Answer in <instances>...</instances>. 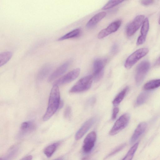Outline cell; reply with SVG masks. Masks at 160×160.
Returning <instances> with one entry per match:
<instances>
[{
  "mask_svg": "<svg viewBox=\"0 0 160 160\" xmlns=\"http://www.w3.org/2000/svg\"><path fill=\"white\" fill-rule=\"evenodd\" d=\"M32 156L31 155H28L23 158L20 160H32Z\"/></svg>",
  "mask_w": 160,
  "mask_h": 160,
  "instance_id": "cell-31",
  "label": "cell"
},
{
  "mask_svg": "<svg viewBox=\"0 0 160 160\" xmlns=\"http://www.w3.org/2000/svg\"><path fill=\"white\" fill-rule=\"evenodd\" d=\"M71 113V108L69 106L65 108L64 116L66 118H68L70 117Z\"/></svg>",
  "mask_w": 160,
  "mask_h": 160,
  "instance_id": "cell-27",
  "label": "cell"
},
{
  "mask_svg": "<svg viewBox=\"0 0 160 160\" xmlns=\"http://www.w3.org/2000/svg\"><path fill=\"white\" fill-rule=\"evenodd\" d=\"M61 101L59 87L53 85L50 92L48 108L42 118L44 121L50 119L62 106V103Z\"/></svg>",
  "mask_w": 160,
  "mask_h": 160,
  "instance_id": "cell-1",
  "label": "cell"
},
{
  "mask_svg": "<svg viewBox=\"0 0 160 160\" xmlns=\"http://www.w3.org/2000/svg\"><path fill=\"white\" fill-rule=\"evenodd\" d=\"M154 1L152 0H142L141 1V3L143 5L147 6L152 4Z\"/></svg>",
  "mask_w": 160,
  "mask_h": 160,
  "instance_id": "cell-29",
  "label": "cell"
},
{
  "mask_svg": "<svg viewBox=\"0 0 160 160\" xmlns=\"http://www.w3.org/2000/svg\"><path fill=\"white\" fill-rule=\"evenodd\" d=\"M95 121L94 118H91L86 121L76 132L75 139L78 140L81 138L90 129Z\"/></svg>",
  "mask_w": 160,
  "mask_h": 160,
  "instance_id": "cell-11",
  "label": "cell"
},
{
  "mask_svg": "<svg viewBox=\"0 0 160 160\" xmlns=\"http://www.w3.org/2000/svg\"><path fill=\"white\" fill-rule=\"evenodd\" d=\"M80 32L81 29L80 28L75 29L60 37L58 40L60 41L77 37L80 35Z\"/></svg>",
  "mask_w": 160,
  "mask_h": 160,
  "instance_id": "cell-20",
  "label": "cell"
},
{
  "mask_svg": "<svg viewBox=\"0 0 160 160\" xmlns=\"http://www.w3.org/2000/svg\"><path fill=\"white\" fill-rule=\"evenodd\" d=\"M119 111V108L118 107L114 108L112 111V118L113 120H115L117 116L118 113Z\"/></svg>",
  "mask_w": 160,
  "mask_h": 160,
  "instance_id": "cell-28",
  "label": "cell"
},
{
  "mask_svg": "<svg viewBox=\"0 0 160 160\" xmlns=\"http://www.w3.org/2000/svg\"><path fill=\"white\" fill-rule=\"evenodd\" d=\"M93 80L92 75H88L81 78L70 89V93H78L87 91L91 87Z\"/></svg>",
  "mask_w": 160,
  "mask_h": 160,
  "instance_id": "cell-2",
  "label": "cell"
},
{
  "mask_svg": "<svg viewBox=\"0 0 160 160\" xmlns=\"http://www.w3.org/2000/svg\"><path fill=\"white\" fill-rule=\"evenodd\" d=\"M54 160H63V159L62 158H58Z\"/></svg>",
  "mask_w": 160,
  "mask_h": 160,
  "instance_id": "cell-33",
  "label": "cell"
},
{
  "mask_svg": "<svg viewBox=\"0 0 160 160\" xmlns=\"http://www.w3.org/2000/svg\"><path fill=\"white\" fill-rule=\"evenodd\" d=\"M128 89L129 87L127 86L117 95L112 102L113 106H117L120 103L124 98Z\"/></svg>",
  "mask_w": 160,
  "mask_h": 160,
  "instance_id": "cell-18",
  "label": "cell"
},
{
  "mask_svg": "<svg viewBox=\"0 0 160 160\" xmlns=\"http://www.w3.org/2000/svg\"><path fill=\"white\" fill-rule=\"evenodd\" d=\"M155 65L156 66H160V56L158 58L157 60L155 63Z\"/></svg>",
  "mask_w": 160,
  "mask_h": 160,
  "instance_id": "cell-32",
  "label": "cell"
},
{
  "mask_svg": "<svg viewBox=\"0 0 160 160\" xmlns=\"http://www.w3.org/2000/svg\"><path fill=\"white\" fill-rule=\"evenodd\" d=\"M106 13L105 12H99L93 16L86 24V27L91 28L95 26L106 16Z\"/></svg>",
  "mask_w": 160,
  "mask_h": 160,
  "instance_id": "cell-16",
  "label": "cell"
},
{
  "mask_svg": "<svg viewBox=\"0 0 160 160\" xmlns=\"http://www.w3.org/2000/svg\"><path fill=\"white\" fill-rule=\"evenodd\" d=\"M130 118L128 113L124 114L121 116L115 123L109 132L110 135H115L122 129L128 125Z\"/></svg>",
  "mask_w": 160,
  "mask_h": 160,
  "instance_id": "cell-6",
  "label": "cell"
},
{
  "mask_svg": "<svg viewBox=\"0 0 160 160\" xmlns=\"http://www.w3.org/2000/svg\"><path fill=\"white\" fill-rule=\"evenodd\" d=\"M149 25L148 19L146 18L144 20L141 30V35L138 38L137 42V45L143 43L145 41L146 36L149 29Z\"/></svg>",
  "mask_w": 160,
  "mask_h": 160,
  "instance_id": "cell-13",
  "label": "cell"
},
{
  "mask_svg": "<svg viewBox=\"0 0 160 160\" xmlns=\"http://www.w3.org/2000/svg\"><path fill=\"white\" fill-rule=\"evenodd\" d=\"M121 0H110L102 8L103 10H108L120 4L123 2Z\"/></svg>",
  "mask_w": 160,
  "mask_h": 160,
  "instance_id": "cell-24",
  "label": "cell"
},
{
  "mask_svg": "<svg viewBox=\"0 0 160 160\" xmlns=\"http://www.w3.org/2000/svg\"><path fill=\"white\" fill-rule=\"evenodd\" d=\"M158 23H159V24H160V19H159Z\"/></svg>",
  "mask_w": 160,
  "mask_h": 160,
  "instance_id": "cell-34",
  "label": "cell"
},
{
  "mask_svg": "<svg viewBox=\"0 0 160 160\" xmlns=\"http://www.w3.org/2000/svg\"><path fill=\"white\" fill-rule=\"evenodd\" d=\"M150 67V63L147 60L142 61L137 66L135 75V81L137 85L142 82L148 71Z\"/></svg>",
  "mask_w": 160,
  "mask_h": 160,
  "instance_id": "cell-5",
  "label": "cell"
},
{
  "mask_svg": "<svg viewBox=\"0 0 160 160\" xmlns=\"http://www.w3.org/2000/svg\"><path fill=\"white\" fill-rule=\"evenodd\" d=\"M118 46L116 44H114L112 47L111 52L112 53H114L117 52L118 50Z\"/></svg>",
  "mask_w": 160,
  "mask_h": 160,
  "instance_id": "cell-30",
  "label": "cell"
},
{
  "mask_svg": "<svg viewBox=\"0 0 160 160\" xmlns=\"http://www.w3.org/2000/svg\"><path fill=\"white\" fill-rule=\"evenodd\" d=\"M107 62V59L97 58L94 61L93 65V80L95 82L99 81L104 73V68Z\"/></svg>",
  "mask_w": 160,
  "mask_h": 160,
  "instance_id": "cell-4",
  "label": "cell"
},
{
  "mask_svg": "<svg viewBox=\"0 0 160 160\" xmlns=\"http://www.w3.org/2000/svg\"><path fill=\"white\" fill-rule=\"evenodd\" d=\"M12 53L10 51H6L1 52L0 54V66L1 67L6 64L11 59Z\"/></svg>",
  "mask_w": 160,
  "mask_h": 160,
  "instance_id": "cell-21",
  "label": "cell"
},
{
  "mask_svg": "<svg viewBox=\"0 0 160 160\" xmlns=\"http://www.w3.org/2000/svg\"><path fill=\"white\" fill-rule=\"evenodd\" d=\"M36 128L35 123L32 121H26L22 123L20 127L19 134L23 136L34 131Z\"/></svg>",
  "mask_w": 160,
  "mask_h": 160,
  "instance_id": "cell-14",
  "label": "cell"
},
{
  "mask_svg": "<svg viewBox=\"0 0 160 160\" xmlns=\"http://www.w3.org/2000/svg\"><path fill=\"white\" fill-rule=\"evenodd\" d=\"M147 127V124L145 122H143L139 123L130 139V143L132 144L135 142L144 133Z\"/></svg>",
  "mask_w": 160,
  "mask_h": 160,
  "instance_id": "cell-15",
  "label": "cell"
},
{
  "mask_svg": "<svg viewBox=\"0 0 160 160\" xmlns=\"http://www.w3.org/2000/svg\"><path fill=\"white\" fill-rule=\"evenodd\" d=\"M96 138V134L94 131H92L88 134L84 139L82 148L84 153H88L91 151L94 146Z\"/></svg>",
  "mask_w": 160,
  "mask_h": 160,
  "instance_id": "cell-10",
  "label": "cell"
},
{
  "mask_svg": "<svg viewBox=\"0 0 160 160\" xmlns=\"http://www.w3.org/2000/svg\"><path fill=\"white\" fill-rule=\"evenodd\" d=\"M80 71L79 68L72 70L56 81L53 85L58 86L71 82L78 78Z\"/></svg>",
  "mask_w": 160,
  "mask_h": 160,
  "instance_id": "cell-7",
  "label": "cell"
},
{
  "mask_svg": "<svg viewBox=\"0 0 160 160\" xmlns=\"http://www.w3.org/2000/svg\"><path fill=\"white\" fill-rule=\"evenodd\" d=\"M160 86V79L153 80L146 83L144 88L146 90H150L157 88Z\"/></svg>",
  "mask_w": 160,
  "mask_h": 160,
  "instance_id": "cell-22",
  "label": "cell"
},
{
  "mask_svg": "<svg viewBox=\"0 0 160 160\" xmlns=\"http://www.w3.org/2000/svg\"><path fill=\"white\" fill-rule=\"evenodd\" d=\"M147 48H139L130 55L126 59L124 64L127 69L131 68L140 59L145 56L148 52Z\"/></svg>",
  "mask_w": 160,
  "mask_h": 160,
  "instance_id": "cell-3",
  "label": "cell"
},
{
  "mask_svg": "<svg viewBox=\"0 0 160 160\" xmlns=\"http://www.w3.org/2000/svg\"><path fill=\"white\" fill-rule=\"evenodd\" d=\"M144 18V16L138 15L128 25L126 33L128 36H131L135 34L142 24Z\"/></svg>",
  "mask_w": 160,
  "mask_h": 160,
  "instance_id": "cell-8",
  "label": "cell"
},
{
  "mask_svg": "<svg viewBox=\"0 0 160 160\" xmlns=\"http://www.w3.org/2000/svg\"><path fill=\"white\" fill-rule=\"evenodd\" d=\"M70 63L71 61H68L59 66L49 76L48 81L51 82L64 73L68 68Z\"/></svg>",
  "mask_w": 160,
  "mask_h": 160,
  "instance_id": "cell-12",
  "label": "cell"
},
{
  "mask_svg": "<svg viewBox=\"0 0 160 160\" xmlns=\"http://www.w3.org/2000/svg\"><path fill=\"white\" fill-rule=\"evenodd\" d=\"M126 145L125 143H123L116 148L106 156L105 158V159H106L119 152L124 148Z\"/></svg>",
  "mask_w": 160,
  "mask_h": 160,
  "instance_id": "cell-26",
  "label": "cell"
},
{
  "mask_svg": "<svg viewBox=\"0 0 160 160\" xmlns=\"http://www.w3.org/2000/svg\"><path fill=\"white\" fill-rule=\"evenodd\" d=\"M122 21L118 20L111 23L106 28L101 30L98 33V38L101 39L116 32L121 26Z\"/></svg>",
  "mask_w": 160,
  "mask_h": 160,
  "instance_id": "cell-9",
  "label": "cell"
},
{
  "mask_svg": "<svg viewBox=\"0 0 160 160\" xmlns=\"http://www.w3.org/2000/svg\"><path fill=\"white\" fill-rule=\"evenodd\" d=\"M148 96V93L147 92H144L140 93L137 99V105H140L144 103L147 99Z\"/></svg>",
  "mask_w": 160,
  "mask_h": 160,
  "instance_id": "cell-25",
  "label": "cell"
},
{
  "mask_svg": "<svg viewBox=\"0 0 160 160\" xmlns=\"http://www.w3.org/2000/svg\"><path fill=\"white\" fill-rule=\"evenodd\" d=\"M52 68V65L49 63L45 64L42 66L38 72L37 79L39 81L44 79L50 72Z\"/></svg>",
  "mask_w": 160,
  "mask_h": 160,
  "instance_id": "cell-17",
  "label": "cell"
},
{
  "mask_svg": "<svg viewBox=\"0 0 160 160\" xmlns=\"http://www.w3.org/2000/svg\"><path fill=\"white\" fill-rule=\"evenodd\" d=\"M138 142L135 143L130 148L125 156L122 160H132L138 148Z\"/></svg>",
  "mask_w": 160,
  "mask_h": 160,
  "instance_id": "cell-23",
  "label": "cell"
},
{
  "mask_svg": "<svg viewBox=\"0 0 160 160\" xmlns=\"http://www.w3.org/2000/svg\"><path fill=\"white\" fill-rule=\"evenodd\" d=\"M59 142H56L49 145L44 150V153L48 158L52 156L59 145Z\"/></svg>",
  "mask_w": 160,
  "mask_h": 160,
  "instance_id": "cell-19",
  "label": "cell"
}]
</instances>
